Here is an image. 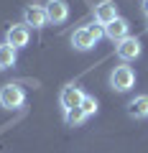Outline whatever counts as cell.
<instances>
[{
	"mask_svg": "<svg viewBox=\"0 0 148 153\" xmlns=\"http://www.w3.org/2000/svg\"><path fill=\"white\" fill-rule=\"evenodd\" d=\"M102 36H105V28L100 23H89V26H82L71 33V46L77 51H92Z\"/></svg>",
	"mask_w": 148,
	"mask_h": 153,
	"instance_id": "6da1fadb",
	"label": "cell"
},
{
	"mask_svg": "<svg viewBox=\"0 0 148 153\" xmlns=\"http://www.w3.org/2000/svg\"><path fill=\"white\" fill-rule=\"evenodd\" d=\"M107 84H110L112 92H120V94L123 92H130V89L135 87V71H133L128 64H120V66H115V69L110 71Z\"/></svg>",
	"mask_w": 148,
	"mask_h": 153,
	"instance_id": "7a4b0ae2",
	"label": "cell"
},
{
	"mask_svg": "<svg viewBox=\"0 0 148 153\" xmlns=\"http://www.w3.org/2000/svg\"><path fill=\"white\" fill-rule=\"evenodd\" d=\"M26 105V89L21 84H3L0 87V107L3 110H21Z\"/></svg>",
	"mask_w": 148,
	"mask_h": 153,
	"instance_id": "3957f363",
	"label": "cell"
},
{
	"mask_svg": "<svg viewBox=\"0 0 148 153\" xmlns=\"http://www.w3.org/2000/svg\"><path fill=\"white\" fill-rule=\"evenodd\" d=\"M115 54H118V59H120L123 64L135 61L138 56L143 54L141 38H138V36H128V38H123V41H118V44H115Z\"/></svg>",
	"mask_w": 148,
	"mask_h": 153,
	"instance_id": "277c9868",
	"label": "cell"
},
{
	"mask_svg": "<svg viewBox=\"0 0 148 153\" xmlns=\"http://www.w3.org/2000/svg\"><path fill=\"white\" fill-rule=\"evenodd\" d=\"M82 100H84V92H82V87L79 84H66L64 89L59 92V105H61V112H71V110H77L79 105H82Z\"/></svg>",
	"mask_w": 148,
	"mask_h": 153,
	"instance_id": "5b68a950",
	"label": "cell"
},
{
	"mask_svg": "<svg viewBox=\"0 0 148 153\" xmlns=\"http://www.w3.org/2000/svg\"><path fill=\"white\" fill-rule=\"evenodd\" d=\"M44 10H46V21L54 26H61L69 21V3L66 0H46Z\"/></svg>",
	"mask_w": 148,
	"mask_h": 153,
	"instance_id": "8992f818",
	"label": "cell"
},
{
	"mask_svg": "<svg viewBox=\"0 0 148 153\" xmlns=\"http://www.w3.org/2000/svg\"><path fill=\"white\" fill-rule=\"evenodd\" d=\"M28 41H31V28L28 26H8V31H5V44L8 46H13L16 51H21V49H26L28 46Z\"/></svg>",
	"mask_w": 148,
	"mask_h": 153,
	"instance_id": "52a82bcc",
	"label": "cell"
},
{
	"mask_svg": "<svg viewBox=\"0 0 148 153\" xmlns=\"http://www.w3.org/2000/svg\"><path fill=\"white\" fill-rule=\"evenodd\" d=\"M92 13H94V23H100L102 28H105V26H110V23L115 21V18H120L115 0H102V3H97Z\"/></svg>",
	"mask_w": 148,
	"mask_h": 153,
	"instance_id": "ba28073f",
	"label": "cell"
},
{
	"mask_svg": "<svg viewBox=\"0 0 148 153\" xmlns=\"http://www.w3.org/2000/svg\"><path fill=\"white\" fill-rule=\"evenodd\" d=\"M46 23H49V21H46L44 5H28L26 10H23V26L41 31V28H46Z\"/></svg>",
	"mask_w": 148,
	"mask_h": 153,
	"instance_id": "9c48e42d",
	"label": "cell"
},
{
	"mask_svg": "<svg viewBox=\"0 0 148 153\" xmlns=\"http://www.w3.org/2000/svg\"><path fill=\"white\" fill-rule=\"evenodd\" d=\"M105 36L112 41V44H118V41H123V38L130 36V21L128 18H115V21L110 23V26H105Z\"/></svg>",
	"mask_w": 148,
	"mask_h": 153,
	"instance_id": "30bf717a",
	"label": "cell"
},
{
	"mask_svg": "<svg viewBox=\"0 0 148 153\" xmlns=\"http://www.w3.org/2000/svg\"><path fill=\"white\" fill-rule=\"evenodd\" d=\"M125 112L133 120H148V94H135L125 105Z\"/></svg>",
	"mask_w": 148,
	"mask_h": 153,
	"instance_id": "8fae6325",
	"label": "cell"
},
{
	"mask_svg": "<svg viewBox=\"0 0 148 153\" xmlns=\"http://www.w3.org/2000/svg\"><path fill=\"white\" fill-rule=\"evenodd\" d=\"M16 64H18V51L13 49V46L3 44V46H0V71L13 69Z\"/></svg>",
	"mask_w": 148,
	"mask_h": 153,
	"instance_id": "7c38bea8",
	"label": "cell"
},
{
	"mask_svg": "<svg viewBox=\"0 0 148 153\" xmlns=\"http://www.w3.org/2000/svg\"><path fill=\"white\" fill-rule=\"evenodd\" d=\"M64 123H66L69 128H79V125H84V123H87V115L77 107V110H71V112L64 115Z\"/></svg>",
	"mask_w": 148,
	"mask_h": 153,
	"instance_id": "4fadbf2b",
	"label": "cell"
},
{
	"mask_svg": "<svg viewBox=\"0 0 148 153\" xmlns=\"http://www.w3.org/2000/svg\"><path fill=\"white\" fill-rule=\"evenodd\" d=\"M79 110H82L87 117H92V115H97V110H100V102H97V97H92V94H84V100H82V105H79Z\"/></svg>",
	"mask_w": 148,
	"mask_h": 153,
	"instance_id": "5bb4252c",
	"label": "cell"
},
{
	"mask_svg": "<svg viewBox=\"0 0 148 153\" xmlns=\"http://www.w3.org/2000/svg\"><path fill=\"white\" fill-rule=\"evenodd\" d=\"M141 10L146 13V18H148V0H141Z\"/></svg>",
	"mask_w": 148,
	"mask_h": 153,
	"instance_id": "9a60e30c",
	"label": "cell"
},
{
	"mask_svg": "<svg viewBox=\"0 0 148 153\" xmlns=\"http://www.w3.org/2000/svg\"><path fill=\"white\" fill-rule=\"evenodd\" d=\"M146 31H148V18H146Z\"/></svg>",
	"mask_w": 148,
	"mask_h": 153,
	"instance_id": "2e32d148",
	"label": "cell"
},
{
	"mask_svg": "<svg viewBox=\"0 0 148 153\" xmlns=\"http://www.w3.org/2000/svg\"><path fill=\"white\" fill-rule=\"evenodd\" d=\"M0 46H3V44H0Z\"/></svg>",
	"mask_w": 148,
	"mask_h": 153,
	"instance_id": "e0dca14e",
	"label": "cell"
}]
</instances>
